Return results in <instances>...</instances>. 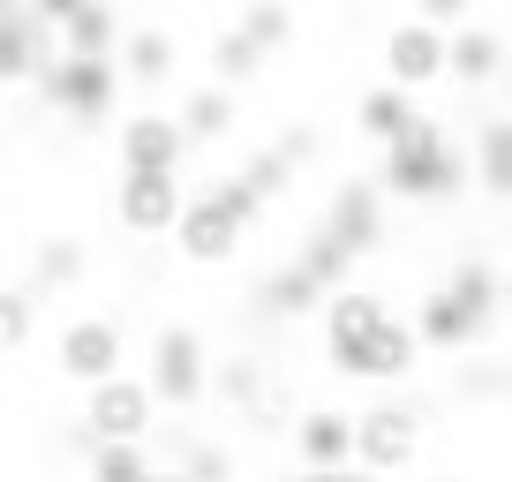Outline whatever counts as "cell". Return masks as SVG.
<instances>
[{"label":"cell","instance_id":"obj_1","mask_svg":"<svg viewBox=\"0 0 512 482\" xmlns=\"http://www.w3.org/2000/svg\"><path fill=\"white\" fill-rule=\"evenodd\" d=\"M460 181H467V151L452 144L437 121H415L407 136L384 144V189H400V196H452Z\"/></svg>","mask_w":512,"mask_h":482},{"label":"cell","instance_id":"obj_2","mask_svg":"<svg viewBox=\"0 0 512 482\" xmlns=\"http://www.w3.org/2000/svg\"><path fill=\"white\" fill-rule=\"evenodd\" d=\"M181 211H189V196L174 174H121V189H113V219L128 234H174Z\"/></svg>","mask_w":512,"mask_h":482},{"label":"cell","instance_id":"obj_3","mask_svg":"<svg viewBox=\"0 0 512 482\" xmlns=\"http://www.w3.org/2000/svg\"><path fill=\"white\" fill-rule=\"evenodd\" d=\"M151 407H159V392L144 385V377H106V385L91 392V430L98 445H136V437L151 430Z\"/></svg>","mask_w":512,"mask_h":482},{"label":"cell","instance_id":"obj_4","mask_svg":"<svg viewBox=\"0 0 512 482\" xmlns=\"http://www.w3.org/2000/svg\"><path fill=\"white\" fill-rule=\"evenodd\" d=\"M241 211L226 204L219 189H204V196H189V211H181V226H174V241H181V257L189 264H219V257H234V241H241Z\"/></svg>","mask_w":512,"mask_h":482},{"label":"cell","instance_id":"obj_5","mask_svg":"<svg viewBox=\"0 0 512 482\" xmlns=\"http://www.w3.org/2000/svg\"><path fill=\"white\" fill-rule=\"evenodd\" d=\"M151 392H159L166 407H189L196 392H204V339H196L189 324H166V332L151 339Z\"/></svg>","mask_w":512,"mask_h":482},{"label":"cell","instance_id":"obj_6","mask_svg":"<svg viewBox=\"0 0 512 482\" xmlns=\"http://www.w3.org/2000/svg\"><path fill=\"white\" fill-rule=\"evenodd\" d=\"M384 68H392V91H422L452 68V38L437 23H400L384 38Z\"/></svg>","mask_w":512,"mask_h":482},{"label":"cell","instance_id":"obj_7","mask_svg":"<svg viewBox=\"0 0 512 482\" xmlns=\"http://www.w3.org/2000/svg\"><path fill=\"white\" fill-rule=\"evenodd\" d=\"M181 151H189L181 113H136V121H121V174H174Z\"/></svg>","mask_w":512,"mask_h":482},{"label":"cell","instance_id":"obj_8","mask_svg":"<svg viewBox=\"0 0 512 482\" xmlns=\"http://www.w3.org/2000/svg\"><path fill=\"white\" fill-rule=\"evenodd\" d=\"M113 68H121V61H68V53H61V61L46 68V98L61 113H76V121H98V113L113 106V91H121Z\"/></svg>","mask_w":512,"mask_h":482},{"label":"cell","instance_id":"obj_9","mask_svg":"<svg viewBox=\"0 0 512 482\" xmlns=\"http://www.w3.org/2000/svg\"><path fill=\"white\" fill-rule=\"evenodd\" d=\"M61 370L76 377V385H106V377H121V324L106 317H76L61 332Z\"/></svg>","mask_w":512,"mask_h":482},{"label":"cell","instance_id":"obj_10","mask_svg":"<svg viewBox=\"0 0 512 482\" xmlns=\"http://www.w3.org/2000/svg\"><path fill=\"white\" fill-rule=\"evenodd\" d=\"M354 460H362V475L407 467L415 460V415H407V407H369V415L354 422Z\"/></svg>","mask_w":512,"mask_h":482},{"label":"cell","instance_id":"obj_11","mask_svg":"<svg viewBox=\"0 0 512 482\" xmlns=\"http://www.w3.org/2000/svg\"><path fill=\"white\" fill-rule=\"evenodd\" d=\"M384 324H392V309H384L369 287H339L332 302H324V347H332V362H347L354 347H369Z\"/></svg>","mask_w":512,"mask_h":482},{"label":"cell","instance_id":"obj_12","mask_svg":"<svg viewBox=\"0 0 512 482\" xmlns=\"http://www.w3.org/2000/svg\"><path fill=\"white\" fill-rule=\"evenodd\" d=\"M46 53H53V31L46 23L31 16V8H8V16H0V83H16V76H46Z\"/></svg>","mask_w":512,"mask_h":482},{"label":"cell","instance_id":"obj_13","mask_svg":"<svg viewBox=\"0 0 512 482\" xmlns=\"http://www.w3.org/2000/svg\"><path fill=\"white\" fill-rule=\"evenodd\" d=\"M324 234H332L339 249H354V257H362L369 241H377V181H339V189H332V211H324Z\"/></svg>","mask_w":512,"mask_h":482},{"label":"cell","instance_id":"obj_14","mask_svg":"<svg viewBox=\"0 0 512 482\" xmlns=\"http://www.w3.org/2000/svg\"><path fill=\"white\" fill-rule=\"evenodd\" d=\"M415 354H422V332H407V324H384L369 347H354L339 370L347 377H369V385H384V377H407L415 370Z\"/></svg>","mask_w":512,"mask_h":482},{"label":"cell","instance_id":"obj_15","mask_svg":"<svg viewBox=\"0 0 512 482\" xmlns=\"http://www.w3.org/2000/svg\"><path fill=\"white\" fill-rule=\"evenodd\" d=\"M294 445H302V460L317 467V475H339V467L354 460V422H347V415H332V407H317V415H302Z\"/></svg>","mask_w":512,"mask_h":482},{"label":"cell","instance_id":"obj_16","mask_svg":"<svg viewBox=\"0 0 512 482\" xmlns=\"http://www.w3.org/2000/svg\"><path fill=\"white\" fill-rule=\"evenodd\" d=\"M113 46H121V16H113L106 0H91V8H76V16L61 23L68 61H113Z\"/></svg>","mask_w":512,"mask_h":482},{"label":"cell","instance_id":"obj_17","mask_svg":"<svg viewBox=\"0 0 512 482\" xmlns=\"http://www.w3.org/2000/svg\"><path fill=\"white\" fill-rule=\"evenodd\" d=\"M482 324H490V317H475V309H467L460 294H445V287H437L430 302H422V324H415V332L430 339V347H467V339H475Z\"/></svg>","mask_w":512,"mask_h":482},{"label":"cell","instance_id":"obj_18","mask_svg":"<svg viewBox=\"0 0 512 482\" xmlns=\"http://www.w3.org/2000/svg\"><path fill=\"white\" fill-rule=\"evenodd\" d=\"M505 68V46H497V31H482V23H460L452 31V76L460 83H482Z\"/></svg>","mask_w":512,"mask_h":482},{"label":"cell","instance_id":"obj_19","mask_svg":"<svg viewBox=\"0 0 512 482\" xmlns=\"http://www.w3.org/2000/svg\"><path fill=\"white\" fill-rule=\"evenodd\" d=\"M113 61H121L136 83H166V76H174V38H166V31H128Z\"/></svg>","mask_w":512,"mask_h":482},{"label":"cell","instance_id":"obj_20","mask_svg":"<svg viewBox=\"0 0 512 482\" xmlns=\"http://www.w3.org/2000/svg\"><path fill=\"white\" fill-rule=\"evenodd\" d=\"M181 129H189V136H226V129H234V91H226V83L196 91L189 106H181Z\"/></svg>","mask_w":512,"mask_h":482},{"label":"cell","instance_id":"obj_21","mask_svg":"<svg viewBox=\"0 0 512 482\" xmlns=\"http://www.w3.org/2000/svg\"><path fill=\"white\" fill-rule=\"evenodd\" d=\"M415 129V113H407V91H369L362 98V136H377V144H392V136Z\"/></svg>","mask_w":512,"mask_h":482},{"label":"cell","instance_id":"obj_22","mask_svg":"<svg viewBox=\"0 0 512 482\" xmlns=\"http://www.w3.org/2000/svg\"><path fill=\"white\" fill-rule=\"evenodd\" d=\"M475 166H482V181H490L497 196H512V121H490V129H482Z\"/></svg>","mask_w":512,"mask_h":482},{"label":"cell","instance_id":"obj_23","mask_svg":"<svg viewBox=\"0 0 512 482\" xmlns=\"http://www.w3.org/2000/svg\"><path fill=\"white\" fill-rule=\"evenodd\" d=\"M241 38H249V46H287L294 38V16H287V0H249V16H241Z\"/></svg>","mask_w":512,"mask_h":482},{"label":"cell","instance_id":"obj_24","mask_svg":"<svg viewBox=\"0 0 512 482\" xmlns=\"http://www.w3.org/2000/svg\"><path fill=\"white\" fill-rule=\"evenodd\" d=\"M347 264H354V249H339L332 234H317V241L302 249V272L317 279V287H339V279H347Z\"/></svg>","mask_w":512,"mask_h":482},{"label":"cell","instance_id":"obj_25","mask_svg":"<svg viewBox=\"0 0 512 482\" xmlns=\"http://www.w3.org/2000/svg\"><path fill=\"white\" fill-rule=\"evenodd\" d=\"M256 61H264V46H249L241 31H226L219 46H211V68H219V83H241V76H256Z\"/></svg>","mask_w":512,"mask_h":482},{"label":"cell","instance_id":"obj_26","mask_svg":"<svg viewBox=\"0 0 512 482\" xmlns=\"http://www.w3.org/2000/svg\"><path fill=\"white\" fill-rule=\"evenodd\" d=\"M83 279V249L76 241H38V287H68Z\"/></svg>","mask_w":512,"mask_h":482},{"label":"cell","instance_id":"obj_27","mask_svg":"<svg viewBox=\"0 0 512 482\" xmlns=\"http://www.w3.org/2000/svg\"><path fill=\"white\" fill-rule=\"evenodd\" d=\"M159 467H144L136 445H98V482H151Z\"/></svg>","mask_w":512,"mask_h":482},{"label":"cell","instance_id":"obj_28","mask_svg":"<svg viewBox=\"0 0 512 482\" xmlns=\"http://www.w3.org/2000/svg\"><path fill=\"white\" fill-rule=\"evenodd\" d=\"M219 392H226L234 407H256V400H264V370H256L249 354H234V362L219 370Z\"/></svg>","mask_w":512,"mask_h":482},{"label":"cell","instance_id":"obj_29","mask_svg":"<svg viewBox=\"0 0 512 482\" xmlns=\"http://www.w3.org/2000/svg\"><path fill=\"white\" fill-rule=\"evenodd\" d=\"M23 339H31V294L0 287V354H8V347H23Z\"/></svg>","mask_w":512,"mask_h":482},{"label":"cell","instance_id":"obj_30","mask_svg":"<svg viewBox=\"0 0 512 482\" xmlns=\"http://www.w3.org/2000/svg\"><path fill=\"white\" fill-rule=\"evenodd\" d=\"M241 181H249V189L256 196H279V189H287V181H294V159H287V151H264V159H249V174H241Z\"/></svg>","mask_w":512,"mask_h":482},{"label":"cell","instance_id":"obj_31","mask_svg":"<svg viewBox=\"0 0 512 482\" xmlns=\"http://www.w3.org/2000/svg\"><path fill=\"white\" fill-rule=\"evenodd\" d=\"M317 294H324V287H317V279L302 272V264L272 279V309H287V317H294V309H309V302H317Z\"/></svg>","mask_w":512,"mask_h":482},{"label":"cell","instance_id":"obj_32","mask_svg":"<svg viewBox=\"0 0 512 482\" xmlns=\"http://www.w3.org/2000/svg\"><path fill=\"white\" fill-rule=\"evenodd\" d=\"M460 385L475 392V400H497V392H505L512 377H505V362H475V370H460Z\"/></svg>","mask_w":512,"mask_h":482},{"label":"cell","instance_id":"obj_33","mask_svg":"<svg viewBox=\"0 0 512 482\" xmlns=\"http://www.w3.org/2000/svg\"><path fill=\"white\" fill-rule=\"evenodd\" d=\"M76 8H91V0H31V16L46 23V31H61V23L76 16Z\"/></svg>","mask_w":512,"mask_h":482},{"label":"cell","instance_id":"obj_34","mask_svg":"<svg viewBox=\"0 0 512 482\" xmlns=\"http://www.w3.org/2000/svg\"><path fill=\"white\" fill-rule=\"evenodd\" d=\"M467 8H475V0H422V23H437V31H445V23H460Z\"/></svg>","mask_w":512,"mask_h":482},{"label":"cell","instance_id":"obj_35","mask_svg":"<svg viewBox=\"0 0 512 482\" xmlns=\"http://www.w3.org/2000/svg\"><path fill=\"white\" fill-rule=\"evenodd\" d=\"M309 482H369V475H347V467H339V475H309Z\"/></svg>","mask_w":512,"mask_h":482},{"label":"cell","instance_id":"obj_36","mask_svg":"<svg viewBox=\"0 0 512 482\" xmlns=\"http://www.w3.org/2000/svg\"><path fill=\"white\" fill-rule=\"evenodd\" d=\"M505 309H512V272H505Z\"/></svg>","mask_w":512,"mask_h":482},{"label":"cell","instance_id":"obj_37","mask_svg":"<svg viewBox=\"0 0 512 482\" xmlns=\"http://www.w3.org/2000/svg\"><path fill=\"white\" fill-rule=\"evenodd\" d=\"M505 98H512V68H505Z\"/></svg>","mask_w":512,"mask_h":482},{"label":"cell","instance_id":"obj_38","mask_svg":"<svg viewBox=\"0 0 512 482\" xmlns=\"http://www.w3.org/2000/svg\"><path fill=\"white\" fill-rule=\"evenodd\" d=\"M0 16H8V0H0Z\"/></svg>","mask_w":512,"mask_h":482}]
</instances>
